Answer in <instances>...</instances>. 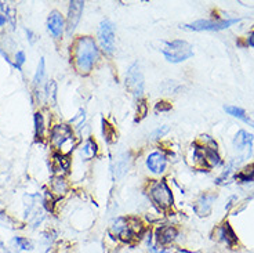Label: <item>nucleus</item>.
I'll use <instances>...</instances> for the list:
<instances>
[{
	"label": "nucleus",
	"mask_w": 254,
	"mask_h": 253,
	"mask_svg": "<svg viewBox=\"0 0 254 253\" xmlns=\"http://www.w3.org/2000/svg\"><path fill=\"white\" fill-rule=\"evenodd\" d=\"M72 64L77 74L89 75L100 60V49L91 36H79L70 46Z\"/></svg>",
	"instance_id": "obj_1"
},
{
	"label": "nucleus",
	"mask_w": 254,
	"mask_h": 253,
	"mask_svg": "<svg viewBox=\"0 0 254 253\" xmlns=\"http://www.w3.org/2000/svg\"><path fill=\"white\" fill-rule=\"evenodd\" d=\"M109 234L116 240L131 244L144 237L145 227L137 217H116L109 226Z\"/></svg>",
	"instance_id": "obj_2"
},
{
	"label": "nucleus",
	"mask_w": 254,
	"mask_h": 253,
	"mask_svg": "<svg viewBox=\"0 0 254 253\" xmlns=\"http://www.w3.org/2000/svg\"><path fill=\"white\" fill-rule=\"evenodd\" d=\"M50 141L58 154H63V155H69L76 144V139H75L72 127L65 123L56 125L51 129Z\"/></svg>",
	"instance_id": "obj_3"
},
{
	"label": "nucleus",
	"mask_w": 254,
	"mask_h": 253,
	"mask_svg": "<svg viewBox=\"0 0 254 253\" xmlns=\"http://www.w3.org/2000/svg\"><path fill=\"white\" fill-rule=\"evenodd\" d=\"M160 51L163 53L166 60L172 64L184 63L190 57H193V47L183 39H174L170 42H165Z\"/></svg>",
	"instance_id": "obj_4"
},
{
	"label": "nucleus",
	"mask_w": 254,
	"mask_h": 253,
	"mask_svg": "<svg viewBox=\"0 0 254 253\" xmlns=\"http://www.w3.org/2000/svg\"><path fill=\"white\" fill-rule=\"evenodd\" d=\"M148 195L159 210H169L174 202L172 190L165 180H155L149 184Z\"/></svg>",
	"instance_id": "obj_5"
},
{
	"label": "nucleus",
	"mask_w": 254,
	"mask_h": 253,
	"mask_svg": "<svg viewBox=\"0 0 254 253\" xmlns=\"http://www.w3.org/2000/svg\"><path fill=\"white\" fill-rule=\"evenodd\" d=\"M125 84L126 89L135 97V98H141L142 93H144V75L138 63H133L126 72V78H125Z\"/></svg>",
	"instance_id": "obj_6"
},
{
	"label": "nucleus",
	"mask_w": 254,
	"mask_h": 253,
	"mask_svg": "<svg viewBox=\"0 0 254 253\" xmlns=\"http://www.w3.org/2000/svg\"><path fill=\"white\" fill-rule=\"evenodd\" d=\"M241 18H231V19H197L192 24H187V25L181 26L184 29L188 31H195V32H202V31H210V32H217L222 31V29H227L231 25H234L236 22H239Z\"/></svg>",
	"instance_id": "obj_7"
},
{
	"label": "nucleus",
	"mask_w": 254,
	"mask_h": 253,
	"mask_svg": "<svg viewBox=\"0 0 254 253\" xmlns=\"http://www.w3.org/2000/svg\"><path fill=\"white\" fill-rule=\"evenodd\" d=\"M98 43H100V49H101L107 56H112L115 51V25L112 21L109 19H102L98 25Z\"/></svg>",
	"instance_id": "obj_8"
},
{
	"label": "nucleus",
	"mask_w": 254,
	"mask_h": 253,
	"mask_svg": "<svg viewBox=\"0 0 254 253\" xmlns=\"http://www.w3.org/2000/svg\"><path fill=\"white\" fill-rule=\"evenodd\" d=\"M28 199L31 202L26 203V220L31 223L32 227H38L39 224L43 222V219H45V203L40 202V201L38 202L39 195H29Z\"/></svg>",
	"instance_id": "obj_9"
},
{
	"label": "nucleus",
	"mask_w": 254,
	"mask_h": 253,
	"mask_svg": "<svg viewBox=\"0 0 254 253\" xmlns=\"http://www.w3.org/2000/svg\"><path fill=\"white\" fill-rule=\"evenodd\" d=\"M178 228L172 224H163L159 226L156 230L153 231V240L158 244L159 247L169 248L172 247V244H174V241L177 240L178 237Z\"/></svg>",
	"instance_id": "obj_10"
},
{
	"label": "nucleus",
	"mask_w": 254,
	"mask_h": 253,
	"mask_svg": "<svg viewBox=\"0 0 254 253\" xmlns=\"http://www.w3.org/2000/svg\"><path fill=\"white\" fill-rule=\"evenodd\" d=\"M83 10H84V1L72 0L69 3L68 15H66V21H65V31H66L68 36H72V33L76 29L77 24L80 22Z\"/></svg>",
	"instance_id": "obj_11"
},
{
	"label": "nucleus",
	"mask_w": 254,
	"mask_h": 253,
	"mask_svg": "<svg viewBox=\"0 0 254 253\" xmlns=\"http://www.w3.org/2000/svg\"><path fill=\"white\" fill-rule=\"evenodd\" d=\"M253 134L246 130H239L234 139V148L239 154L241 159H246L252 155L253 151Z\"/></svg>",
	"instance_id": "obj_12"
},
{
	"label": "nucleus",
	"mask_w": 254,
	"mask_h": 253,
	"mask_svg": "<svg viewBox=\"0 0 254 253\" xmlns=\"http://www.w3.org/2000/svg\"><path fill=\"white\" fill-rule=\"evenodd\" d=\"M167 157L162 151H153L148 155L145 161L148 170L153 173V174H162L165 173L166 168H167Z\"/></svg>",
	"instance_id": "obj_13"
},
{
	"label": "nucleus",
	"mask_w": 254,
	"mask_h": 253,
	"mask_svg": "<svg viewBox=\"0 0 254 253\" xmlns=\"http://www.w3.org/2000/svg\"><path fill=\"white\" fill-rule=\"evenodd\" d=\"M47 29L54 39L63 38L64 32H65V19H64L63 14L57 10L51 11L47 18Z\"/></svg>",
	"instance_id": "obj_14"
},
{
	"label": "nucleus",
	"mask_w": 254,
	"mask_h": 253,
	"mask_svg": "<svg viewBox=\"0 0 254 253\" xmlns=\"http://www.w3.org/2000/svg\"><path fill=\"white\" fill-rule=\"evenodd\" d=\"M217 195L216 194H203L197 198V201L193 203V212L196 213L199 217H206V216L210 215L211 212V206H213V202L216 201Z\"/></svg>",
	"instance_id": "obj_15"
},
{
	"label": "nucleus",
	"mask_w": 254,
	"mask_h": 253,
	"mask_svg": "<svg viewBox=\"0 0 254 253\" xmlns=\"http://www.w3.org/2000/svg\"><path fill=\"white\" fill-rule=\"evenodd\" d=\"M218 238L222 241L229 249H235L239 245V240H238V235L235 234L234 228L231 227L229 223H224L221 227L218 228Z\"/></svg>",
	"instance_id": "obj_16"
},
{
	"label": "nucleus",
	"mask_w": 254,
	"mask_h": 253,
	"mask_svg": "<svg viewBox=\"0 0 254 253\" xmlns=\"http://www.w3.org/2000/svg\"><path fill=\"white\" fill-rule=\"evenodd\" d=\"M224 111L229 114L231 116H234V118H238V119L243 120L245 123H249L250 126L254 127V120L250 118L248 115V112L241 107H235V105H225L224 107Z\"/></svg>",
	"instance_id": "obj_17"
},
{
	"label": "nucleus",
	"mask_w": 254,
	"mask_h": 253,
	"mask_svg": "<svg viewBox=\"0 0 254 253\" xmlns=\"http://www.w3.org/2000/svg\"><path fill=\"white\" fill-rule=\"evenodd\" d=\"M97 152H98V147H97V143L93 139H87L83 143V146L80 147V155H82L84 161H90V159L94 158Z\"/></svg>",
	"instance_id": "obj_18"
},
{
	"label": "nucleus",
	"mask_w": 254,
	"mask_h": 253,
	"mask_svg": "<svg viewBox=\"0 0 254 253\" xmlns=\"http://www.w3.org/2000/svg\"><path fill=\"white\" fill-rule=\"evenodd\" d=\"M130 168V157L127 154H123L121 158L118 159L116 166H115V171H116V176L122 177L123 174H126L127 170Z\"/></svg>",
	"instance_id": "obj_19"
},
{
	"label": "nucleus",
	"mask_w": 254,
	"mask_h": 253,
	"mask_svg": "<svg viewBox=\"0 0 254 253\" xmlns=\"http://www.w3.org/2000/svg\"><path fill=\"white\" fill-rule=\"evenodd\" d=\"M68 191V185L65 183V180L63 177H54L51 181V192L56 194L58 196L65 195V192Z\"/></svg>",
	"instance_id": "obj_20"
},
{
	"label": "nucleus",
	"mask_w": 254,
	"mask_h": 253,
	"mask_svg": "<svg viewBox=\"0 0 254 253\" xmlns=\"http://www.w3.org/2000/svg\"><path fill=\"white\" fill-rule=\"evenodd\" d=\"M54 170H64L66 171L69 169V158L68 155H63V154H56L54 155Z\"/></svg>",
	"instance_id": "obj_21"
},
{
	"label": "nucleus",
	"mask_w": 254,
	"mask_h": 253,
	"mask_svg": "<svg viewBox=\"0 0 254 253\" xmlns=\"http://www.w3.org/2000/svg\"><path fill=\"white\" fill-rule=\"evenodd\" d=\"M13 242L17 245L19 251H33L35 249V244H33V241L29 240V238H26V237H14Z\"/></svg>",
	"instance_id": "obj_22"
},
{
	"label": "nucleus",
	"mask_w": 254,
	"mask_h": 253,
	"mask_svg": "<svg viewBox=\"0 0 254 253\" xmlns=\"http://www.w3.org/2000/svg\"><path fill=\"white\" fill-rule=\"evenodd\" d=\"M33 122H35V134L39 140L43 139V134H45V119H43V115L42 112H36L33 116Z\"/></svg>",
	"instance_id": "obj_23"
},
{
	"label": "nucleus",
	"mask_w": 254,
	"mask_h": 253,
	"mask_svg": "<svg viewBox=\"0 0 254 253\" xmlns=\"http://www.w3.org/2000/svg\"><path fill=\"white\" fill-rule=\"evenodd\" d=\"M102 133H104V139L108 144L116 141V132H115L114 126H111L105 119H102Z\"/></svg>",
	"instance_id": "obj_24"
},
{
	"label": "nucleus",
	"mask_w": 254,
	"mask_h": 253,
	"mask_svg": "<svg viewBox=\"0 0 254 253\" xmlns=\"http://www.w3.org/2000/svg\"><path fill=\"white\" fill-rule=\"evenodd\" d=\"M46 74V64H45V58L42 57L39 60V65H38V70H36V74L33 76V84H35V87H38L42 84L43 82V78H45Z\"/></svg>",
	"instance_id": "obj_25"
},
{
	"label": "nucleus",
	"mask_w": 254,
	"mask_h": 253,
	"mask_svg": "<svg viewBox=\"0 0 254 253\" xmlns=\"http://www.w3.org/2000/svg\"><path fill=\"white\" fill-rule=\"evenodd\" d=\"M46 95L50 100L51 105L57 104V83L56 81H50L46 84Z\"/></svg>",
	"instance_id": "obj_26"
},
{
	"label": "nucleus",
	"mask_w": 254,
	"mask_h": 253,
	"mask_svg": "<svg viewBox=\"0 0 254 253\" xmlns=\"http://www.w3.org/2000/svg\"><path fill=\"white\" fill-rule=\"evenodd\" d=\"M238 180H241L242 183H249V181H253L254 180V164L245 168L243 170L236 176Z\"/></svg>",
	"instance_id": "obj_27"
},
{
	"label": "nucleus",
	"mask_w": 254,
	"mask_h": 253,
	"mask_svg": "<svg viewBox=\"0 0 254 253\" xmlns=\"http://www.w3.org/2000/svg\"><path fill=\"white\" fill-rule=\"evenodd\" d=\"M10 180V166L0 161V187L6 185Z\"/></svg>",
	"instance_id": "obj_28"
},
{
	"label": "nucleus",
	"mask_w": 254,
	"mask_h": 253,
	"mask_svg": "<svg viewBox=\"0 0 254 253\" xmlns=\"http://www.w3.org/2000/svg\"><path fill=\"white\" fill-rule=\"evenodd\" d=\"M169 130H170V127L167 126V125H163V126L158 127L155 132H152V134H151V139L153 140L162 139V137H165L166 134L169 133Z\"/></svg>",
	"instance_id": "obj_29"
},
{
	"label": "nucleus",
	"mask_w": 254,
	"mask_h": 253,
	"mask_svg": "<svg viewBox=\"0 0 254 253\" xmlns=\"http://www.w3.org/2000/svg\"><path fill=\"white\" fill-rule=\"evenodd\" d=\"M146 114H148L146 102L144 101V100H140V101H138V105H137V120H141L142 118H145Z\"/></svg>",
	"instance_id": "obj_30"
},
{
	"label": "nucleus",
	"mask_w": 254,
	"mask_h": 253,
	"mask_svg": "<svg viewBox=\"0 0 254 253\" xmlns=\"http://www.w3.org/2000/svg\"><path fill=\"white\" fill-rule=\"evenodd\" d=\"M25 53L22 50H19L17 54H15V63H14V67L21 72L22 71V65L25 64Z\"/></svg>",
	"instance_id": "obj_31"
},
{
	"label": "nucleus",
	"mask_w": 254,
	"mask_h": 253,
	"mask_svg": "<svg viewBox=\"0 0 254 253\" xmlns=\"http://www.w3.org/2000/svg\"><path fill=\"white\" fill-rule=\"evenodd\" d=\"M172 109V104H169V102L165 101H159L156 102V105H155V112H167V111H170Z\"/></svg>",
	"instance_id": "obj_32"
},
{
	"label": "nucleus",
	"mask_w": 254,
	"mask_h": 253,
	"mask_svg": "<svg viewBox=\"0 0 254 253\" xmlns=\"http://www.w3.org/2000/svg\"><path fill=\"white\" fill-rule=\"evenodd\" d=\"M26 35H28V39H29V43L33 45V43H35V38H36V36H35V33H33L31 29H26Z\"/></svg>",
	"instance_id": "obj_33"
},
{
	"label": "nucleus",
	"mask_w": 254,
	"mask_h": 253,
	"mask_svg": "<svg viewBox=\"0 0 254 253\" xmlns=\"http://www.w3.org/2000/svg\"><path fill=\"white\" fill-rule=\"evenodd\" d=\"M248 45L250 46V47H254V32H252V33L249 35V38H248Z\"/></svg>",
	"instance_id": "obj_34"
},
{
	"label": "nucleus",
	"mask_w": 254,
	"mask_h": 253,
	"mask_svg": "<svg viewBox=\"0 0 254 253\" xmlns=\"http://www.w3.org/2000/svg\"><path fill=\"white\" fill-rule=\"evenodd\" d=\"M6 21H7L6 17H4L3 14H0V26L4 25V24H6Z\"/></svg>",
	"instance_id": "obj_35"
},
{
	"label": "nucleus",
	"mask_w": 254,
	"mask_h": 253,
	"mask_svg": "<svg viewBox=\"0 0 254 253\" xmlns=\"http://www.w3.org/2000/svg\"><path fill=\"white\" fill-rule=\"evenodd\" d=\"M4 249H6V248H4V242L0 238V251H4Z\"/></svg>",
	"instance_id": "obj_36"
},
{
	"label": "nucleus",
	"mask_w": 254,
	"mask_h": 253,
	"mask_svg": "<svg viewBox=\"0 0 254 253\" xmlns=\"http://www.w3.org/2000/svg\"><path fill=\"white\" fill-rule=\"evenodd\" d=\"M3 253H13V252H10V251H4V252Z\"/></svg>",
	"instance_id": "obj_37"
}]
</instances>
